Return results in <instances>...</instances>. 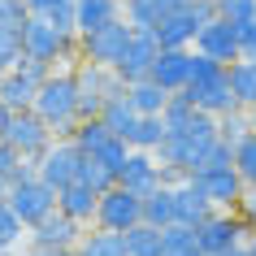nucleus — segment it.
<instances>
[{
	"label": "nucleus",
	"mask_w": 256,
	"mask_h": 256,
	"mask_svg": "<svg viewBox=\"0 0 256 256\" xmlns=\"http://www.w3.org/2000/svg\"><path fill=\"white\" fill-rule=\"evenodd\" d=\"M26 14H35V18H52L56 26L78 30V26H74V0H26Z\"/></svg>",
	"instance_id": "33"
},
{
	"label": "nucleus",
	"mask_w": 256,
	"mask_h": 256,
	"mask_svg": "<svg viewBox=\"0 0 256 256\" xmlns=\"http://www.w3.org/2000/svg\"><path fill=\"white\" fill-rule=\"evenodd\" d=\"M170 187H174V217H178V222H187V226H200L204 217L217 208L196 174H182L178 182H170Z\"/></svg>",
	"instance_id": "16"
},
{
	"label": "nucleus",
	"mask_w": 256,
	"mask_h": 256,
	"mask_svg": "<svg viewBox=\"0 0 256 256\" xmlns=\"http://www.w3.org/2000/svg\"><path fill=\"white\" fill-rule=\"evenodd\" d=\"M191 70H196V48H161L156 66H152V78L174 96V92H187Z\"/></svg>",
	"instance_id": "20"
},
{
	"label": "nucleus",
	"mask_w": 256,
	"mask_h": 256,
	"mask_svg": "<svg viewBox=\"0 0 256 256\" xmlns=\"http://www.w3.org/2000/svg\"><path fill=\"white\" fill-rule=\"evenodd\" d=\"M22 256H78V248H35V243H26Z\"/></svg>",
	"instance_id": "41"
},
{
	"label": "nucleus",
	"mask_w": 256,
	"mask_h": 256,
	"mask_svg": "<svg viewBox=\"0 0 256 256\" xmlns=\"http://www.w3.org/2000/svg\"><path fill=\"white\" fill-rule=\"evenodd\" d=\"M78 178L87 182V187H96V191H108L113 182H118V174H113L108 165H100L96 156H82V170H78Z\"/></svg>",
	"instance_id": "38"
},
{
	"label": "nucleus",
	"mask_w": 256,
	"mask_h": 256,
	"mask_svg": "<svg viewBox=\"0 0 256 256\" xmlns=\"http://www.w3.org/2000/svg\"><path fill=\"white\" fill-rule=\"evenodd\" d=\"M204 4H217V0H204Z\"/></svg>",
	"instance_id": "49"
},
{
	"label": "nucleus",
	"mask_w": 256,
	"mask_h": 256,
	"mask_svg": "<svg viewBox=\"0 0 256 256\" xmlns=\"http://www.w3.org/2000/svg\"><path fill=\"white\" fill-rule=\"evenodd\" d=\"M52 74V66H44V61H30L22 56L18 66H9L0 74V100L9 108H30L35 104V96H40V82Z\"/></svg>",
	"instance_id": "9"
},
{
	"label": "nucleus",
	"mask_w": 256,
	"mask_h": 256,
	"mask_svg": "<svg viewBox=\"0 0 256 256\" xmlns=\"http://www.w3.org/2000/svg\"><path fill=\"white\" fill-rule=\"evenodd\" d=\"M82 156H96V161H100V165H108L113 174H122V165H126V156H130V144H126L122 135H108L96 152H82Z\"/></svg>",
	"instance_id": "34"
},
{
	"label": "nucleus",
	"mask_w": 256,
	"mask_h": 256,
	"mask_svg": "<svg viewBox=\"0 0 256 256\" xmlns=\"http://www.w3.org/2000/svg\"><path fill=\"white\" fill-rule=\"evenodd\" d=\"M4 70H9V66H4V61H0V74H4Z\"/></svg>",
	"instance_id": "48"
},
{
	"label": "nucleus",
	"mask_w": 256,
	"mask_h": 256,
	"mask_svg": "<svg viewBox=\"0 0 256 256\" xmlns=\"http://www.w3.org/2000/svg\"><path fill=\"white\" fill-rule=\"evenodd\" d=\"M144 222V196L126 191L122 182H113L108 191H100V204H96V226L100 230H118L126 234L130 226Z\"/></svg>",
	"instance_id": "8"
},
{
	"label": "nucleus",
	"mask_w": 256,
	"mask_h": 256,
	"mask_svg": "<svg viewBox=\"0 0 256 256\" xmlns=\"http://www.w3.org/2000/svg\"><path fill=\"white\" fill-rule=\"evenodd\" d=\"M30 170H35V165H30L26 156H22V152L14 148V144H4V139H0V204L9 200L14 182H18V178H26Z\"/></svg>",
	"instance_id": "28"
},
{
	"label": "nucleus",
	"mask_w": 256,
	"mask_h": 256,
	"mask_svg": "<svg viewBox=\"0 0 256 256\" xmlns=\"http://www.w3.org/2000/svg\"><path fill=\"white\" fill-rule=\"evenodd\" d=\"M126 96H130V104L148 118V113H165L170 104V92H165L156 78H139V82H126Z\"/></svg>",
	"instance_id": "27"
},
{
	"label": "nucleus",
	"mask_w": 256,
	"mask_h": 256,
	"mask_svg": "<svg viewBox=\"0 0 256 256\" xmlns=\"http://www.w3.org/2000/svg\"><path fill=\"white\" fill-rule=\"evenodd\" d=\"M243 56H252V61H256V22H252V26H243Z\"/></svg>",
	"instance_id": "42"
},
{
	"label": "nucleus",
	"mask_w": 256,
	"mask_h": 256,
	"mask_svg": "<svg viewBox=\"0 0 256 256\" xmlns=\"http://www.w3.org/2000/svg\"><path fill=\"white\" fill-rule=\"evenodd\" d=\"M165 130H170V126H165L161 113H148V118L135 122V130L126 135V144H130V148H144V152H156L161 139H165Z\"/></svg>",
	"instance_id": "31"
},
{
	"label": "nucleus",
	"mask_w": 256,
	"mask_h": 256,
	"mask_svg": "<svg viewBox=\"0 0 256 256\" xmlns=\"http://www.w3.org/2000/svg\"><path fill=\"white\" fill-rule=\"evenodd\" d=\"M213 14H217V9H213V4H204V0H182L174 14L156 26L161 48H196L200 30L213 22Z\"/></svg>",
	"instance_id": "7"
},
{
	"label": "nucleus",
	"mask_w": 256,
	"mask_h": 256,
	"mask_svg": "<svg viewBox=\"0 0 256 256\" xmlns=\"http://www.w3.org/2000/svg\"><path fill=\"white\" fill-rule=\"evenodd\" d=\"M118 182H122L126 191H135V196H152L156 187H165V182H170V170L161 165V156H156V152L130 148V156H126V165H122Z\"/></svg>",
	"instance_id": "14"
},
{
	"label": "nucleus",
	"mask_w": 256,
	"mask_h": 256,
	"mask_svg": "<svg viewBox=\"0 0 256 256\" xmlns=\"http://www.w3.org/2000/svg\"><path fill=\"white\" fill-rule=\"evenodd\" d=\"M26 234H30V226L14 213V204L4 200V204H0V248H18Z\"/></svg>",
	"instance_id": "35"
},
{
	"label": "nucleus",
	"mask_w": 256,
	"mask_h": 256,
	"mask_svg": "<svg viewBox=\"0 0 256 256\" xmlns=\"http://www.w3.org/2000/svg\"><path fill=\"white\" fill-rule=\"evenodd\" d=\"M182 0H126V22L139 30H156Z\"/></svg>",
	"instance_id": "23"
},
{
	"label": "nucleus",
	"mask_w": 256,
	"mask_h": 256,
	"mask_svg": "<svg viewBox=\"0 0 256 256\" xmlns=\"http://www.w3.org/2000/svg\"><path fill=\"white\" fill-rule=\"evenodd\" d=\"M248 122H252V130H256V104H252V108H248Z\"/></svg>",
	"instance_id": "47"
},
{
	"label": "nucleus",
	"mask_w": 256,
	"mask_h": 256,
	"mask_svg": "<svg viewBox=\"0 0 256 256\" xmlns=\"http://www.w3.org/2000/svg\"><path fill=\"white\" fill-rule=\"evenodd\" d=\"M217 144H222V122L213 113H196L187 126L165 130L156 156L170 170V182H178L182 174H200L204 165H208V156L217 152Z\"/></svg>",
	"instance_id": "1"
},
{
	"label": "nucleus",
	"mask_w": 256,
	"mask_h": 256,
	"mask_svg": "<svg viewBox=\"0 0 256 256\" xmlns=\"http://www.w3.org/2000/svg\"><path fill=\"white\" fill-rule=\"evenodd\" d=\"M196 230H200L204 256H222V252H230V248H239V243L248 239V222H243L234 208H213Z\"/></svg>",
	"instance_id": "13"
},
{
	"label": "nucleus",
	"mask_w": 256,
	"mask_h": 256,
	"mask_svg": "<svg viewBox=\"0 0 256 256\" xmlns=\"http://www.w3.org/2000/svg\"><path fill=\"white\" fill-rule=\"evenodd\" d=\"M14 113H18V108H9L4 100H0V139H4V130H9V122H14Z\"/></svg>",
	"instance_id": "43"
},
{
	"label": "nucleus",
	"mask_w": 256,
	"mask_h": 256,
	"mask_svg": "<svg viewBox=\"0 0 256 256\" xmlns=\"http://www.w3.org/2000/svg\"><path fill=\"white\" fill-rule=\"evenodd\" d=\"M52 139H56V135H52V126H48V122H44L35 108H18L14 122H9V130H4V144H14V148L22 152L30 165H35L44 152L52 148Z\"/></svg>",
	"instance_id": "11"
},
{
	"label": "nucleus",
	"mask_w": 256,
	"mask_h": 256,
	"mask_svg": "<svg viewBox=\"0 0 256 256\" xmlns=\"http://www.w3.org/2000/svg\"><path fill=\"white\" fill-rule=\"evenodd\" d=\"M243 248H248V252L256 256V230H248V239H243Z\"/></svg>",
	"instance_id": "44"
},
{
	"label": "nucleus",
	"mask_w": 256,
	"mask_h": 256,
	"mask_svg": "<svg viewBox=\"0 0 256 256\" xmlns=\"http://www.w3.org/2000/svg\"><path fill=\"white\" fill-rule=\"evenodd\" d=\"M82 234H87V226H78L74 217H66L61 208H56V213L44 217L40 226H30L26 243H35V248H78Z\"/></svg>",
	"instance_id": "19"
},
{
	"label": "nucleus",
	"mask_w": 256,
	"mask_h": 256,
	"mask_svg": "<svg viewBox=\"0 0 256 256\" xmlns=\"http://www.w3.org/2000/svg\"><path fill=\"white\" fill-rule=\"evenodd\" d=\"M78 170H82V148L70 135L52 139V148L35 161V174H40L48 187H56V191L70 187V182H78Z\"/></svg>",
	"instance_id": "12"
},
{
	"label": "nucleus",
	"mask_w": 256,
	"mask_h": 256,
	"mask_svg": "<svg viewBox=\"0 0 256 256\" xmlns=\"http://www.w3.org/2000/svg\"><path fill=\"white\" fill-rule=\"evenodd\" d=\"M217 9V18H226V22H234V26H252L256 22V0H217L213 4Z\"/></svg>",
	"instance_id": "37"
},
{
	"label": "nucleus",
	"mask_w": 256,
	"mask_h": 256,
	"mask_svg": "<svg viewBox=\"0 0 256 256\" xmlns=\"http://www.w3.org/2000/svg\"><path fill=\"white\" fill-rule=\"evenodd\" d=\"M196 178L204 182V191H208V200H213L217 208H239L243 191H248V182H243V174L234 165H208V170H200Z\"/></svg>",
	"instance_id": "18"
},
{
	"label": "nucleus",
	"mask_w": 256,
	"mask_h": 256,
	"mask_svg": "<svg viewBox=\"0 0 256 256\" xmlns=\"http://www.w3.org/2000/svg\"><path fill=\"white\" fill-rule=\"evenodd\" d=\"M74 74H78V113H82V122H87V118H100L104 100H113V96L126 92V78H122L113 66H92V61H78V66H74Z\"/></svg>",
	"instance_id": "5"
},
{
	"label": "nucleus",
	"mask_w": 256,
	"mask_h": 256,
	"mask_svg": "<svg viewBox=\"0 0 256 256\" xmlns=\"http://www.w3.org/2000/svg\"><path fill=\"white\" fill-rule=\"evenodd\" d=\"M26 18V0H0V26H22Z\"/></svg>",
	"instance_id": "39"
},
{
	"label": "nucleus",
	"mask_w": 256,
	"mask_h": 256,
	"mask_svg": "<svg viewBox=\"0 0 256 256\" xmlns=\"http://www.w3.org/2000/svg\"><path fill=\"white\" fill-rule=\"evenodd\" d=\"M161 256H204V248H200V230L187 226V222L165 226V230H161Z\"/></svg>",
	"instance_id": "24"
},
{
	"label": "nucleus",
	"mask_w": 256,
	"mask_h": 256,
	"mask_svg": "<svg viewBox=\"0 0 256 256\" xmlns=\"http://www.w3.org/2000/svg\"><path fill=\"white\" fill-rule=\"evenodd\" d=\"M156 56H161V40H156V30H139L135 26V40L122 56L118 74L126 82H139V78H152V66H156Z\"/></svg>",
	"instance_id": "17"
},
{
	"label": "nucleus",
	"mask_w": 256,
	"mask_h": 256,
	"mask_svg": "<svg viewBox=\"0 0 256 256\" xmlns=\"http://www.w3.org/2000/svg\"><path fill=\"white\" fill-rule=\"evenodd\" d=\"M78 256H130V248H126V234H118V230L87 226V234L78 243Z\"/></svg>",
	"instance_id": "26"
},
{
	"label": "nucleus",
	"mask_w": 256,
	"mask_h": 256,
	"mask_svg": "<svg viewBox=\"0 0 256 256\" xmlns=\"http://www.w3.org/2000/svg\"><path fill=\"white\" fill-rule=\"evenodd\" d=\"M35 113H40L48 126H52V135H74L78 130V74H74V66H56L48 78L40 82V96H35Z\"/></svg>",
	"instance_id": "2"
},
{
	"label": "nucleus",
	"mask_w": 256,
	"mask_h": 256,
	"mask_svg": "<svg viewBox=\"0 0 256 256\" xmlns=\"http://www.w3.org/2000/svg\"><path fill=\"white\" fill-rule=\"evenodd\" d=\"M234 213L248 222V230H256V187L243 191V200H239V208H234Z\"/></svg>",
	"instance_id": "40"
},
{
	"label": "nucleus",
	"mask_w": 256,
	"mask_h": 256,
	"mask_svg": "<svg viewBox=\"0 0 256 256\" xmlns=\"http://www.w3.org/2000/svg\"><path fill=\"white\" fill-rule=\"evenodd\" d=\"M126 248H130V256H161V226H152V222L130 226L126 230Z\"/></svg>",
	"instance_id": "32"
},
{
	"label": "nucleus",
	"mask_w": 256,
	"mask_h": 256,
	"mask_svg": "<svg viewBox=\"0 0 256 256\" xmlns=\"http://www.w3.org/2000/svg\"><path fill=\"white\" fill-rule=\"evenodd\" d=\"M234 170L243 174L248 187H256V130H248V135L234 144Z\"/></svg>",
	"instance_id": "36"
},
{
	"label": "nucleus",
	"mask_w": 256,
	"mask_h": 256,
	"mask_svg": "<svg viewBox=\"0 0 256 256\" xmlns=\"http://www.w3.org/2000/svg\"><path fill=\"white\" fill-rule=\"evenodd\" d=\"M196 52L213 56V61H222V66H230V61H239L243 56V30L234 26V22H226V18H217L200 30V40H196Z\"/></svg>",
	"instance_id": "15"
},
{
	"label": "nucleus",
	"mask_w": 256,
	"mask_h": 256,
	"mask_svg": "<svg viewBox=\"0 0 256 256\" xmlns=\"http://www.w3.org/2000/svg\"><path fill=\"white\" fill-rule=\"evenodd\" d=\"M0 256H22V252H18V248H0Z\"/></svg>",
	"instance_id": "46"
},
{
	"label": "nucleus",
	"mask_w": 256,
	"mask_h": 256,
	"mask_svg": "<svg viewBox=\"0 0 256 256\" xmlns=\"http://www.w3.org/2000/svg\"><path fill=\"white\" fill-rule=\"evenodd\" d=\"M96 204H100V191L87 187L82 178L56 191V208H61L66 217H74L78 226H96Z\"/></svg>",
	"instance_id": "21"
},
{
	"label": "nucleus",
	"mask_w": 256,
	"mask_h": 256,
	"mask_svg": "<svg viewBox=\"0 0 256 256\" xmlns=\"http://www.w3.org/2000/svg\"><path fill=\"white\" fill-rule=\"evenodd\" d=\"M187 96L200 113H213V118L239 108L234 87H230V66H222V61H213V56H204V52H196V70H191Z\"/></svg>",
	"instance_id": "4"
},
{
	"label": "nucleus",
	"mask_w": 256,
	"mask_h": 256,
	"mask_svg": "<svg viewBox=\"0 0 256 256\" xmlns=\"http://www.w3.org/2000/svg\"><path fill=\"white\" fill-rule=\"evenodd\" d=\"M130 40H135V26H130L126 18H118V22H108V26H100V30L78 35V61L118 70L122 56H126V48H130Z\"/></svg>",
	"instance_id": "6"
},
{
	"label": "nucleus",
	"mask_w": 256,
	"mask_h": 256,
	"mask_svg": "<svg viewBox=\"0 0 256 256\" xmlns=\"http://www.w3.org/2000/svg\"><path fill=\"white\" fill-rule=\"evenodd\" d=\"M222 256H252V252H248V248L239 243V248H230V252H222Z\"/></svg>",
	"instance_id": "45"
},
{
	"label": "nucleus",
	"mask_w": 256,
	"mask_h": 256,
	"mask_svg": "<svg viewBox=\"0 0 256 256\" xmlns=\"http://www.w3.org/2000/svg\"><path fill=\"white\" fill-rule=\"evenodd\" d=\"M9 204H14V213L26 222V226H40L48 213H56V187H48L35 170L26 178H18L14 191H9Z\"/></svg>",
	"instance_id": "10"
},
{
	"label": "nucleus",
	"mask_w": 256,
	"mask_h": 256,
	"mask_svg": "<svg viewBox=\"0 0 256 256\" xmlns=\"http://www.w3.org/2000/svg\"><path fill=\"white\" fill-rule=\"evenodd\" d=\"M139 118H144V113L130 104V96H126V92L113 96V100H104V108H100V122H104L113 135H122V139L135 130V122H139Z\"/></svg>",
	"instance_id": "25"
},
{
	"label": "nucleus",
	"mask_w": 256,
	"mask_h": 256,
	"mask_svg": "<svg viewBox=\"0 0 256 256\" xmlns=\"http://www.w3.org/2000/svg\"><path fill=\"white\" fill-rule=\"evenodd\" d=\"M22 56L44 61V66H78V30L56 26L52 18H35L30 14L22 22Z\"/></svg>",
	"instance_id": "3"
},
{
	"label": "nucleus",
	"mask_w": 256,
	"mask_h": 256,
	"mask_svg": "<svg viewBox=\"0 0 256 256\" xmlns=\"http://www.w3.org/2000/svg\"><path fill=\"white\" fill-rule=\"evenodd\" d=\"M144 222H152V226H174V187L165 182V187H156L152 196H144Z\"/></svg>",
	"instance_id": "30"
},
{
	"label": "nucleus",
	"mask_w": 256,
	"mask_h": 256,
	"mask_svg": "<svg viewBox=\"0 0 256 256\" xmlns=\"http://www.w3.org/2000/svg\"><path fill=\"white\" fill-rule=\"evenodd\" d=\"M230 87H234L239 108H252L256 104V61H252V56L230 61Z\"/></svg>",
	"instance_id": "29"
},
{
	"label": "nucleus",
	"mask_w": 256,
	"mask_h": 256,
	"mask_svg": "<svg viewBox=\"0 0 256 256\" xmlns=\"http://www.w3.org/2000/svg\"><path fill=\"white\" fill-rule=\"evenodd\" d=\"M118 18H126V0H74V26H78V35L100 30L108 22H118Z\"/></svg>",
	"instance_id": "22"
}]
</instances>
